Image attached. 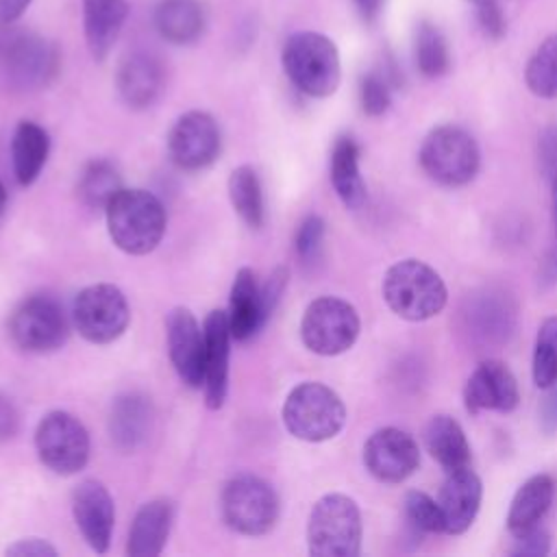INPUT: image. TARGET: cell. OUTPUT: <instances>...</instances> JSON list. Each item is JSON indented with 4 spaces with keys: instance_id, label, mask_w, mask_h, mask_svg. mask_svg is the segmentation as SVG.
Segmentation results:
<instances>
[{
    "instance_id": "cell-49",
    "label": "cell",
    "mask_w": 557,
    "mask_h": 557,
    "mask_svg": "<svg viewBox=\"0 0 557 557\" xmlns=\"http://www.w3.org/2000/svg\"><path fill=\"white\" fill-rule=\"evenodd\" d=\"M4 209H7V189H4V185L0 183V220H2V215H4Z\"/></svg>"
},
{
    "instance_id": "cell-38",
    "label": "cell",
    "mask_w": 557,
    "mask_h": 557,
    "mask_svg": "<svg viewBox=\"0 0 557 557\" xmlns=\"http://www.w3.org/2000/svg\"><path fill=\"white\" fill-rule=\"evenodd\" d=\"M326 224L320 215H307L296 233V252L302 261H313L322 248Z\"/></svg>"
},
{
    "instance_id": "cell-18",
    "label": "cell",
    "mask_w": 557,
    "mask_h": 557,
    "mask_svg": "<svg viewBox=\"0 0 557 557\" xmlns=\"http://www.w3.org/2000/svg\"><path fill=\"white\" fill-rule=\"evenodd\" d=\"M72 513L87 546L94 553H107L115 522L109 490L96 479L81 481L72 494Z\"/></svg>"
},
{
    "instance_id": "cell-37",
    "label": "cell",
    "mask_w": 557,
    "mask_h": 557,
    "mask_svg": "<svg viewBox=\"0 0 557 557\" xmlns=\"http://www.w3.org/2000/svg\"><path fill=\"white\" fill-rule=\"evenodd\" d=\"M359 100H361V109L366 115H372V117L383 115L392 102V91H389L387 78L376 72L366 74L359 85Z\"/></svg>"
},
{
    "instance_id": "cell-41",
    "label": "cell",
    "mask_w": 557,
    "mask_h": 557,
    "mask_svg": "<svg viewBox=\"0 0 557 557\" xmlns=\"http://www.w3.org/2000/svg\"><path fill=\"white\" fill-rule=\"evenodd\" d=\"M513 542L516 544L511 548V555L516 557H544L550 553V535L542 527L516 535Z\"/></svg>"
},
{
    "instance_id": "cell-23",
    "label": "cell",
    "mask_w": 557,
    "mask_h": 557,
    "mask_svg": "<svg viewBox=\"0 0 557 557\" xmlns=\"http://www.w3.org/2000/svg\"><path fill=\"white\" fill-rule=\"evenodd\" d=\"M174 520V505L168 498L144 503L131 524L126 553L131 557H157L165 548Z\"/></svg>"
},
{
    "instance_id": "cell-20",
    "label": "cell",
    "mask_w": 557,
    "mask_h": 557,
    "mask_svg": "<svg viewBox=\"0 0 557 557\" xmlns=\"http://www.w3.org/2000/svg\"><path fill=\"white\" fill-rule=\"evenodd\" d=\"M446 474L448 476L437 496V505L444 520V533L461 535L470 529V524L479 513L483 485L470 466L446 472Z\"/></svg>"
},
{
    "instance_id": "cell-21",
    "label": "cell",
    "mask_w": 557,
    "mask_h": 557,
    "mask_svg": "<svg viewBox=\"0 0 557 557\" xmlns=\"http://www.w3.org/2000/svg\"><path fill=\"white\" fill-rule=\"evenodd\" d=\"M152 418H154V409L146 394L126 392L117 396L109 413L111 442L124 453L137 450L150 435Z\"/></svg>"
},
{
    "instance_id": "cell-7",
    "label": "cell",
    "mask_w": 557,
    "mask_h": 557,
    "mask_svg": "<svg viewBox=\"0 0 557 557\" xmlns=\"http://www.w3.org/2000/svg\"><path fill=\"white\" fill-rule=\"evenodd\" d=\"M418 161L424 174L444 185H468L481 165V152L476 139L457 124H440L422 139Z\"/></svg>"
},
{
    "instance_id": "cell-15",
    "label": "cell",
    "mask_w": 557,
    "mask_h": 557,
    "mask_svg": "<svg viewBox=\"0 0 557 557\" xmlns=\"http://www.w3.org/2000/svg\"><path fill=\"white\" fill-rule=\"evenodd\" d=\"M420 463L416 440L396 426L374 431L363 444V466L381 483H403Z\"/></svg>"
},
{
    "instance_id": "cell-14",
    "label": "cell",
    "mask_w": 557,
    "mask_h": 557,
    "mask_svg": "<svg viewBox=\"0 0 557 557\" xmlns=\"http://www.w3.org/2000/svg\"><path fill=\"white\" fill-rule=\"evenodd\" d=\"M222 150V133L207 111L183 113L168 133V154L181 170H202Z\"/></svg>"
},
{
    "instance_id": "cell-36",
    "label": "cell",
    "mask_w": 557,
    "mask_h": 557,
    "mask_svg": "<svg viewBox=\"0 0 557 557\" xmlns=\"http://www.w3.org/2000/svg\"><path fill=\"white\" fill-rule=\"evenodd\" d=\"M405 520L416 533H444V520L437 500L429 494L411 490L405 494L403 500Z\"/></svg>"
},
{
    "instance_id": "cell-32",
    "label": "cell",
    "mask_w": 557,
    "mask_h": 557,
    "mask_svg": "<svg viewBox=\"0 0 557 557\" xmlns=\"http://www.w3.org/2000/svg\"><path fill=\"white\" fill-rule=\"evenodd\" d=\"M78 198L89 209H102L122 189V176L117 168L107 159H94L85 165L78 178Z\"/></svg>"
},
{
    "instance_id": "cell-29",
    "label": "cell",
    "mask_w": 557,
    "mask_h": 557,
    "mask_svg": "<svg viewBox=\"0 0 557 557\" xmlns=\"http://www.w3.org/2000/svg\"><path fill=\"white\" fill-rule=\"evenodd\" d=\"M50 152V137L44 126L22 120L15 126L13 141H11V161L15 181L24 187L33 185L41 174Z\"/></svg>"
},
{
    "instance_id": "cell-12",
    "label": "cell",
    "mask_w": 557,
    "mask_h": 557,
    "mask_svg": "<svg viewBox=\"0 0 557 557\" xmlns=\"http://www.w3.org/2000/svg\"><path fill=\"white\" fill-rule=\"evenodd\" d=\"M76 331L91 344L115 342L131 322V307L120 287L96 283L78 292L72 307Z\"/></svg>"
},
{
    "instance_id": "cell-19",
    "label": "cell",
    "mask_w": 557,
    "mask_h": 557,
    "mask_svg": "<svg viewBox=\"0 0 557 557\" xmlns=\"http://www.w3.org/2000/svg\"><path fill=\"white\" fill-rule=\"evenodd\" d=\"M205 403L209 409H220L228 389V355H231V326L226 311L213 309L205 318Z\"/></svg>"
},
{
    "instance_id": "cell-48",
    "label": "cell",
    "mask_w": 557,
    "mask_h": 557,
    "mask_svg": "<svg viewBox=\"0 0 557 557\" xmlns=\"http://www.w3.org/2000/svg\"><path fill=\"white\" fill-rule=\"evenodd\" d=\"M355 4H357L359 13H361V17H363L366 22H374L376 15L381 13L383 0H355Z\"/></svg>"
},
{
    "instance_id": "cell-3",
    "label": "cell",
    "mask_w": 557,
    "mask_h": 557,
    "mask_svg": "<svg viewBox=\"0 0 557 557\" xmlns=\"http://www.w3.org/2000/svg\"><path fill=\"white\" fill-rule=\"evenodd\" d=\"M281 63L292 85L311 98L331 96L342 78L337 46L315 30L289 35L281 52Z\"/></svg>"
},
{
    "instance_id": "cell-27",
    "label": "cell",
    "mask_w": 557,
    "mask_h": 557,
    "mask_svg": "<svg viewBox=\"0 0 557 557\" xmlns=\"http://www.w3.org/2000/svg\"><path fill=\"white\" fill-rule=\"evenodd\" d=\"M152 22L165 41L187 46L200 39L207 26V15L200 0H159Z\"/></svg>"
},
{
    "instance_id": "cell-28",
    "label": "cell",
    "mask_w": 557,
    "mask_h": 557,
    "mask_svg": "<svg viewBox=\"0 0 557 557\" xmlns=\"http://www.w3.org/2000/svg\"><path fill=\"white\" fill-rule=\"evenodd\" d=\"M424 444H426L429 455L446 472L461 470V468L470 466L472 453H470L466 433H463L461 424L446 413H437L429 420V424L424 429Z\"/></svg>"
},
{
    "instance_id": "cell-35",
    "label": "cell",
    "mask_w": 557,
    "mask_h": 557,
    "mask_svg": "<svg viewBox=\"0 0 557 557\" xmlns=\"http://www.w3.org/2000/svg\"><path fill=\"white\" fill-rule=\"evenodd\" d=\"M533 383L542 389L557 383V315L542 320L533 346Z\"/></svg>"
},
{
    "instance_id": "cell-4",
    "label": "cell",
    "mask_w": 557,
    "mask_h": 557,
    "mask_svg": "<svg viewBox=\"0 0 557 557\" xmlns=\"http://www.w3.org/2000/svg\"><path fill=\"white\" fill-rule=\"evenodd\" d=\"M52 41L15 22L0 24V78L13 89L46 87L59 72Z\"/></svg>"
},
{
    "instance_id": "cell-26",
    "label": "cell",
    "mask_w": 557,
    "mask_h": 557,
    "mask_svg": "<svg viewBox=\"0 0 557 557\" xmlns=\"http://www.w3.org/2000/svg\"><path fill=\"white\" fill-rule=\"evenodd\" d=\"M553 496H555V481L550 474L529 476L511 498V505L507 511L509 533L516 537L540 527L542 518L553 505Z\"/></svg>"
},
{
    "instance_id": "cell-11",
    "label": "cell",
    "mask_w": 557,
    "mask_h": 557,
    "mask_svg": "<svg viewBox=\"0 0 557 557\" xmlns=\"http://www.w3.org/2000/svg\"><path fill=\"white\" fill-rule=\"evenodd\" d=\"M39 461L54 474L72 476L89 459V433L85 424L67 411L46 413L35 429Z\"/></svg>"
},
{
    "instance_id": "cell-5",
    "label": "cell",
    "mask_w": 557,
    "mask_h": 557,
    "mask_svg": "<svg viewBox=\"0 0 557 557\" xmlns=\"http://www.w3.org/2000/svg\"><path fill=\"white\" fill-rule=\"evenodd\" d=\"M281 418L296 440L318 444L333 440L344 429L346 405L329 385L305 381L287 394Z\"/></svg>"
},
{
    "instance_id": "cell-47",
    "label": "cell",
    "mask_w": 557,
    "mask_h": 557,
    "mask_svg": "<svg viewBox=\"0 0 557 557\" xmlns=\"http://www.w3.org/2000/svg\"><path fill=\"white\" fill-rule=\"evenodd\" d=\"M33 0H0V24L17 22Z\"/></svg>"
},
{
    "instance_id": "cell-39",
    "label": "cell",
    "mask_w": 557,
    "mask_h": 557,
    "mask_svg": "<svg viewBox=\"0 0 557 557\" xmlns=\"http://www.w3.org/2000/svg\"><path fill=\"white\" fill-rule=\"evenodd\" d=\"M550 222H553L550 246L537 270V283L542 289L557 285V185H550Z\"/></svg>"
},
{
    "instance_id": "cell-45",
    "label": "cell",
    "mask_w": 557,
    "mask_h": 557,
    "mask_svg": "<svg viewBox=\"0 0 557 557\" xmlns=\"http://www.w3.org/2000/svg\"><path fill=\"white\" fill-rule=\"evenodd\" d=\"M540 429L546 435H553L557 431V383L546 387V396L540 405Z\"/></svg>"
},
{
    "instance_id": "cell-10",
    "label": "cell",
    "mask_w": 557,
    "mask_h": 557,
    "mask_svg": "<svg viewBox=\"0 0 557 557\" xmlns=\"http://www.w3.org/2000/svg\"><path fill=\"white\" fill-rule=\"evenodd\" d=\"M461 331L481 348H496L509 342L516 331L518 307L513 296L496 285H485L466 296L459 309Z\"/></svg>"
},
{
    "instance_id": "cell-1",
    "label": "cell",
    "mask_w": 557,
    "mask_h": 557,
    "mask_svg": "<svg viewBox=\"0 0 557 557\" xmlns=\"http://www.w3.org/2000/svg\"><path fill=\"white\" fill-rule=\"evenodd\" d=\"M111 242L126 255L152 252L165 233V209L146 189L122 187L104 207Z\"/></svg>"
},
{
    "instance_id": "cell-46",
    "label": "cell",
    "mask_w": 557,
    "mask_h": 557,
    "mask_svg": "<svg viewBox=\"0 0 557 557\" xmlns=\"http://www.w3.org/2000/svg\"><path fill=\"white\" fill-rule=\"evenodd\" d=\"M20 426V416L13 405V400L4 394H0V442L13 437Z\"/></svg>"
},
{
    "instance_id": "cell-31",
    "label": "cell",
    "mask_w": 557,
    "mask_h": 557,
    "mask_svg": "<svg viewBox=\"0 0 557 557\" xmlns=\"http://www.w3.org/2000/svg\"><path fill=\"white\" fill-rule=\"evenodd\" d=\"M416 67L426 78H440L450 70V50L444 33L429 20L418 22L413 33Z\"/></svg>"
},
{
    "instance_id": "cell-9",
    "label": "cell",
    "mask_w": 557,
    "mask_h": 557,
    "mask_svg": "<svg viewBox=\"0 0 557 557\" xmlns=\"http://www.w3.org/2000/svg\"><path fill=\"white\" fill-rule=\"evenodd\" d=\"M361 320L357 309L337 296L311 300L300 320V339L307 350L322 357L346 352L359 337Z\"/></svg>"
},
{
    "instance_id": "cell-22",
    "label": "cell",
    "mask_w": 557,
    "mask_h": 557,
    "mask_svg": "<svg viewBox=\"0 0 557 557\" xmlns=\"http://www.w3.org/2000/svg\"><path fill=\"white\" fill-rule=\"evenodd\" d=\"M115 87L131 109H146L163 89V67L148 52H131L117 67Z\"/></svg>"
},
{
    "instance_id": "cell-44",
    "label": "cell",
    "mask_w": 557,
    "mask_h": 557,
    "mask_svg": "<svg viewBox=\"0 0 557 557\" xmlns=\"http://www.w3.org/2000/svg\"><path fill=\"white\" fill-rule=\"evenodd\" d=\"M4 553L7 555H17V557H57L59 555V550L50 542H46L41 537L17 540L11 546H7Z\"/></svg>"
},
{
    "instance_id": "cell-30",
    "label": "cell",
    "mask_w": 557,
    "mask_h": 557,
    "mask_svg": "<svg viewBox=\"0 0 557 557\" xmlns=\"http://www.w3.org/2000/svg\"><path fill=\"white\" fill-rule=\"evenodd\" d=\"M331 183L337 198L348 209H359L366 202V183L359 170V146L350 135L337 137L333 146Z\"/></svg>"
},
{
    "instance_id": "cell-6",
    "label": "cell",
    "mask_w": 557,
    "mask_h": 557,
    "mask_svg": "<svg viewBox=\"0 0 557 557\" xmlns=\"http://www.w3.org/2000/svg\"><path fill=\"white\" fill-rule=\"evenodd\" d=\"M363 524L357 503L346 494H324L307 522V544L313 557H357Z\"/></svg>"
},
{
    "instance_id": "cell-50",
    "label": "cell",
    "mask_w": 557,
    "mask_h": 557,
    "mask_svg": "<svg viewBox=\"0 0 557 557\" xmlns=\"http://www.w3.org/2000/svg\"><path fill=\"white\" fill-rule=\"evenodd\" d=\"M470 2H474V4H481V2H490V0H470Z\"/></svg>"
},
{
    "instance_id": "cell-2",
    "label": "cell",
    "mask_w": 557,
    "mask_h": 557,
    "mask_svg": "<svg viewBox=\"0 0 557 557\" xmlns=\"http://www.w3.org/2000/svg\"><path fill=\"white\" fill-rule=\"evenodd\" d=\"M383 300L403 320L422 322L437 315L448 300L444 278L420 259H403L383 276Z\"/></svg>"
},
{
    "instance_id": "cell-34",
    "label": "cell",
    "mask_w": 557,
    "mask_h": 557,
    "mask_svg": "<svg viewBox=\"0 0 557 557\" xmlns=\"http://www.w3.org/2000/svg\"><path fill=\"white\" fill-rule=\"evenodd\" d=\"M524 83L537 98H557V35L546 37L524 67Z\"/></svg>"
},
{
    "instance_id": "cell-8",
    "label": "cell",
    "mask_w": 557,
    "mask_h": 557,
    "mask_svg": "<svg viewBox=\"0 0 557 557\" xmlns=\"http://www.w3.org/2000/svg\"><path fill=\"white\" fill-rule=\"evenodd\" d=\"M220 509L226 527L242 535H265L278 520V496L274 487L255 474H237L226 481Z\"/></svg>"
},
{
    "instance_id": "cell-24",
    "label": "cell",
    "mask_w": 557,
    "mask_h": 557,
    "mask_svg": "<svg viewBox=\"0 0 557 557\" xmlns=\"http://www.w3.org/2000/svg\"><path fill=\"white\" fill-rule=\"evenodd\" d=\"M126 17V0H83L85 41L96 61H104L109 57Z\"/></svg>"
},
{
    "instance_id": "cell-25",
    "label": "cell",
    "mask_w": 557,
    "mask_h": 557,
    "mask_svg": "<svg viewBox=\"0 0 557 557\" xmlns=\"http://www.w3.org/2000/svg\"><path fill=\"white\" fill-rule=\"evenodd\" d=\"M261 285L250 268H239L235 272L228 298V326L235 342L250 339L265 322L261 315Z\"/></svg>"
},
{
    "instance_id": "cell-16",
    "label": "cell",
    "mask_w": 557,
    "mask_h": 557,
    "mask_svg": "<svg viewBox=\"0 0 557 557\" xmlns=\"http://www.w3.org/2000/svg\"><path fill=\"white\" fill-rule=\"evenodd\" d=\"M165 339L170 361L178 379L191 387H202L205 381V329L187 307H174L165 315Z\"/></svg>"
},
{
    "instance_id": "cell-40",
    "label": "cell",
    "mask_w": 557,
    "mask_h": 557,
    "mask_svg": "<svg viewBox=\"0 0 557 557\" xmlns=\"http://www.w3.org/2000/svg\"><path fill=\"white\" fill-rule=\"evenodd\" d=\"M287 278H289V272L285 265H278L274 268V272L268 276V281L259 287L261 289V315H263V322L272 315V311L276 309V305L281 302V296L287 287Z\"/></svg>"
},
{
    "instance_id": "cell-13",
    "label": "cell",
    "mask_w": 557,
    "mask_h": 557,
    "mask_svg": "<svg viewBox=\"0 0 557 557\" xmlns=\"http://www.w3.org/2000/svg\"><path fill=\"white\" fill-rule=\"evenodd\" d=\"M67 318L63 307L46 294L24 298L9 320L13 344L26 352L44 355L61 348L67 339Z\"/></svg>"
},
{
    "instance_id": "cell-42",
    "label": "cell",
    "mask_w": 557,
    "mask_h": 557,
    "mask_svg": "<svg viewBox=\"0 0 557 557\" xmlns=\"http://www.w3.org/2000/svg\"><path fill=\"white\" fill-rule=\"evenodd\" d=\"M476 20H479L481 30L490 39H500L507 30V20H505L500 0H490V2L476 4Z\"/></svg>"
},
{
    "instance_id": "cell-17",
    "label": "cell",
    "mask_w": 557,
    "mask_h": 557,
    "mask_svg": "<svg viewBox=\"0 0 557 557\" xmlns=\"http://www.w3.org/2000/svg\"><path fill=\"white\" fill-rule=\"evenodd\" d=\"M463 403L470 413L503 411L509 413L520 403V389L513 372L498 359L481 361L466 381Z\"/></svg>"
},
{
    "instance_id": "cell-43",
    "label": "cell",
    "mask_w": 557,
    "mask_h": 557,
    "mask_svg": "<svg viewBox=\"0 0 557 557\" xmlns=\"http://www.w3.org/2000/svg\"><path fill=\"white\" fill-rule=\"evenodd\" d=\"M540 165L550 185H557V126H546L537 139Z\"/></svg>"
},
{
    "instance_id": "cell-33",
    "label": "cell",
    "mask_w": 557,
    "mask_h": 557,
    "mask_svg": "<svg viewBox=\"0 0 557 557\" xmlns=\"http://www.w3.org/2000/svg\"><path fill=\"white\" fill-rule=\"evenodd\" d=\"M228 198L237 215L250 226L263 224V191L255 168L239 165L228 176Z\"/></svg>"
}]
</instances>
